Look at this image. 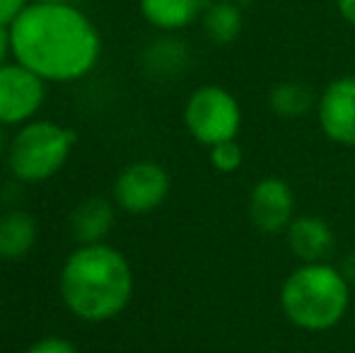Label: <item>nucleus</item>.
<instances>
[{"mask_svg":"<svg viewBox=\"0 0 355 353\" xmlns=\"http://www.w3.org/2000/svg\"><path fill=\"white\" fill-rule=\"evenodd\" d=\"M10 51L42 80L68 83L97 66L99 32L68 3H32L10 24Z\"/></svg>","mask_w":355,"mask_h":353,"instance_id":"nucleus-1","label":"nucleus"},{"mask_svg":"<svg viewBox=\"0 0 355 353\" xmlns=\"http://www.w3.org/2000/svg\"><path fill=\"white\" fill-rule=\"evenodd\" d=\"M61 295L85 322H107L126 310L133 295V271L126 257L102 242L83 245L61 271Z\"/></svg>","mask_w":355,"mask_h":353,"instance_id":"nucleus-2","label":"nucleus"},{"mask_svg":"<svg viewBox=\"0 0 355 353\" xmlns=\"http://www.w3.org/2000/svg\"><path fill=\"white\" fill-rule=\"evenodd\" d=\"M278 302L300 332L322 334L343 322L351 307V278L331 261L300 264L285 276Z\"/></svg>","mask_w":355,"mask_h":353,"instance_id":"nucleus-3","label":"nucleus"},{"mask_svg":"<svg viewBox=\"0 0 355 353\" xmlns=\"http://www.w3.org/2000/svg\"><path fill=\"white\" fill-rule=\"evenodd\" d=\"M75 146V133L51 121L27 123L10 148V170L22 182H44L63 167Z\"/></svg>","mask_w":355,"mask_h":353,"instance_id":"nucleus-4","label":"nucleus"},{"mask_svg":"<svg viewBox=\"0 0 355 353\" xmlns=\"http://www.w3.org/2000/svg\"><path fill=\"white\" fill-rule=\"evenodd\" d=\"M242 104L230 89L220 85H203L193 89L184 107V123L193 141L206 148L237 141L242 131Z\"/></svg>","mask_w":355,"mask_h":353,"instance_id":"nucleus-5","label":"nucleus"},{"mask_svg":"<svg viewBox=\"0 0 355 353\" xmlns=\"http://www.w3.org/2000/svg\"><path fill=\"white\" fill-rule=\"evenodd\" d=\"M314 117L334 146L355 148V76L329 80L319 92Z\"/></svg>","mask_w":355,"mask_h":353,"instance_id":"nucleus-6","label":"nucleus"},{"mask_svg":"<svg viewBox=\"0 0 355 353\" xmlns=\"http://www.w3.org/2000/svg\"><path fill=\"white\" fill-rule=\"evenodd\" d=\"M169 187L172 182L162 165L153 160H141L128 165L119 175L114 184V198L123 211L143 216V213L155 211L167 198Z\"/></svg>","mask_w":355,"mask_h":353,"instance_id":"nucleus-7","label":"nucleus"},{"mask_svg":"<svg viewBox=\"0 0 355 353\" xmlns=\"http://www.w3.org/2000/svg\"><path fill=\"white\" fill-rule=\"evenodd\" d=\"M247 213L263 235H285L295 221V191L283 177H261L249 191Z\"/></svg>","mask_w":355,"mask_h":353,"instance_id":"nucleus-8","label":"nucleus"},{"mask_svg":"<svg viewBox=\"0 0 355 353\" xmlns=\"http://www.w3.org/2000/svg\"><path fill=\"white\" fill-rule=\"evenodd\" d=\"M44 80L22 63L0 66V123H22L39 112Z\"/></svg>","mask_w":355,"mask_h":353,"instance_id":"nucleus-9","label":"nucleus"},{"mask_svg":"<svg viewBox=\"0 0 355 353\" xmlns=\"http://www.w3.org/2000/svg\"><path fill=\"white\" fill-rule=\"evenodd\" d=\"M285 240L300 264L329 261L336 250V232L319 216H295V221L285 230Z\"/></svg>","mask_w":355,"mask_h":353,"instance_id":"nucleus-10","label":"nucleus"},{"mask_svg":"<svg viewBox=\"0 0 355 353\" xmlns=\"http://www.w3.org/2000/svg\"><path fill=\"white\" fill-rule=\"evenodd\" d=\"M319 92H314L302 80H281L268 89L266 104L273 117L283 121H300L317 109Z\"/></svg>","mask_w":355,"mask_h":353,"instance_id":"nucleus-11","label":"nucleus"},{"mask_svg":"<svg viewBox=\"0 0 355 353\" xmlns=\"http://www.w3.org/2000/svg\"><path fill=\"white\" fill-rule=\"evenodd\" d=\"M145 22L162 32H179L203 15V0H141Z\"/></svg>","mask_w":355,"mask_h":353,"instance_id":"nucleus-12","label":"nucleus"},{"mask_svg":"<svg viewBox=\"0 0 355 353\" xmlns=\"http://www.w3.org/2000/svg\"><path fill=\"white\" fill-rule=\"evenodd\" d=\"M37 242V223L29 213L10 211L0 218V259H22Z\"/></svg>","mask_w":355,"mask_h":353,"instance_id":"nucleus-13","label":"nucleus"},{"mask_svg":"<svg viewBox=\"0 0 355 353\" xmlns=\"http://www.w3.org/2000/svg\"><path fill=\"white\" fill-rule=\"evenodd\" d=\"M244 27V12L234 0H213L203 10V32L218 46L237 42Z\"/></svg>","mask_w":355,"mask_h":353,"instance_id":"nucleus-14","label":"nucleus"},{"mask_svg":"<svg viewBox=\"0 0 355 353\" xmlns=\"http://www.w3.org/2000/svg\"><path fill=\"white\" fill-rule=\"evenodd\" d=\"M114 225V208L107 198H87L73 213V230L85 245H94Z\"/></svg>","mask_w":355,"mask_h":353,"instance_id":"nucleus-15","label":"nucleus"},{"mask_svg":"<svg viewBox=\"0 0 355 353\" xmlns=\"http://www.w3.org/2000/svg\"><path fill=\"white\" fill-rule=\"evenodd\" d=\"M208 160H211L213 170H218L220 175H232L244 165V150L237 141H227L208 148Z\"/></svg>","mask_w":355,"mask_h":353,"instance_id":"nucleus-16","label":"nucleus"},{"mask_svg":"<svg viewBox=\"0 0 355 353\" xmlns=\"http://www.w3.org/2000/svg\"><path fill=\"white\" fill-rule=\"evenodd\" d=\"M27 353H78V349H75L68 339H61V336H49V339H42L34 346H29Z\"/></svg>","mask_w":355,"mask_h":353,"instance_id":"nucleus-17","label":"nucleus"},{"mask_svg":"<svg viewBox=\"0 0 355 353\" xmlns=\"http://www.w3.org/2000/svg\"><path fill=\"white\" fill-rule=\"evenodd\" d=\"M24 8H27L24 0H0V24L10 27V24L15 22V17H17Z\"/></svg>","mask_w":355,"mask_h":353,"instance_id":"nucleus-18","label":"nucleus"},{"mask_svg":"<svg viewBox=\"0 0 355 353\" xmlns=\"http://www.w3.org/2000/svg\"><path fill=\"white\" fill-rule=\"evenodd\" d=\"M334 3H336L338 15H341L351 27H355V0H334Z\"/></svg>","mask_w":355,"mask_h":353,"instance_id":"nucleus-19","label":"nucleus"},{"mask_svg":"<svg viewBox=\"0 0 355 353\" xmlns=\"http://www.w3.org/2000/svg\"><path fill=\"white\" fill-rule=\"evenodd\" d=\"M10 49V27H3L0 24V66H3V58Z\"/></svg>","mask_w":355,"mask_h":353,"instance_id":"nucleus-20","label":"nucleus"},{"mask_svg":"<svg viewBox=\"0 0 355 353\" xmlns=\"http://www.w3.org/2000/svg\"><path fill=\"white\" fill-rule=\"evenodd\" d=\"M34 3H71V0H34Z\"/></svg>","mask_w":355,"mask_h":353,"instance_id":"nucleus-21","label":"nucleus"}]
</instances>
